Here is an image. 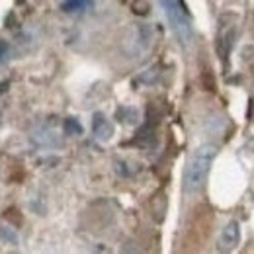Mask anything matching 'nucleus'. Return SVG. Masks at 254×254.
<instances>
[{
	"mask_svg": "<svg viewBox=\"0 0 254 254\" xmlns=\"http://www.w3.org/2000/svg\"><path fill=\"white\" fill-rule=\"evenodd\" d=\"M241 243V225L231 219L225 227L221 229V235H219V251L223 253H231L239 247Z\"/></svg>",
	"mask_w": 254,
	"mask_h": 254,
	"instance_id": "nucleus-4",
	"label": "nucleus"
},
{
	"mask_svg": "<svg viewBox=\"0 0 254 254\" xmlns=\"http://www.w3.org/2000/svg\"><path fill=\"white\" fill-rule=\"evenodd\" d=\"M217 153H219V147L215 143H203L190 155L182 174V190L188 195L197 193L205 186L211 166L217 159Z\"/></svg>",
	"mask_w": 254,
	"mask_h": 254,
	"instance_id": "nucleus-1",
	"label": "nucleus"
},
{
	"mask_svg": "<svg viewBox=\"0 0 254 254\" xmlns=\"http://www.w3.org/2000/svg\"><path fill=\"white\" fill-rule=\"evenodd\" d=\"M6 51H8V45H6L4 41H0V57H4V55H6Z\"/></svg>",
	"mask_w": 254,
	"mask_h": 254,
	"instance_id": "nucleus-9",
	"label": "nucleus"
},
{
	"mask_svg": "<svg viewBox=\"0 0 254 254\" xmlns=\"http://www.w3.org/2000/svg\"><path fill=\"white\" fill-rule=\"evenodd\" d=\"M153 41L155 32L149 24H131L122 39V49L129 59H139L151 51Z\"/></svg>",
	"mask_w": 254,
	"mask_h": 254,
	"instance_id": "nucleus-3",
	"label": "nucleus"
},
{
	"mask_svg": "<svg viewBox=\"0 0 254 254\" xmlns=\"http://www.w3.org/2000/svg\"><path fill=\"white\" fill-rule=\"evenodd\" d=\"M92 4H94L92 0H64L61 8H63L64 12H68V14H78V12L90 10Z\"/></svg>",
	"mask_w": 254,
	"mask_h": 254,
	"instance_id": "nucleus-7",
	"label": "nucleus"
},
{
	"mask_svg": "<svg viewBox=\"0 0 254 254\" xmlns=\"http://www.w3.org/2000/svg\"><path fill=\"white\" fill-rule=\"evenodd\" d=\"M235 37H237V30L235 26H221V30L217 33V51H219V57L221 61L227 64V59L233 51V45H235Z\"/></svg>",
	"mask_w": 254,
	"mask_h": 254,
	"instance_id": "nucleus-5",
	"label": "nucleus"
},
{
	"mask_svg": "<svg viewBox=\"0 0 254 254\" xmlns=\"http://www.w3.org/2000/svg\"><path fill=\"white\" fill-rule=\"evenodd\" d=\"M159 4L162 12H164V16H166V20H168L170 30L178 37V41L184 47H191L193 39H195V33H193V26H191L188 14L184 12L180 0H159Z\"/></svg>",
	"mask_w": 254,
	"mask_h": 254,
	"instance_id": "nucleus-2",
	"label": "nucleus"
},
{
	"mask_svg": "<svg viewBox=\"0 0 254 254\" xmlns=\"http://www.w3.org/2000/svg\"><path fill=\"white\" fill-rule=\"evenodd\" d=\"M92 133L98 141H110L114 135V126L104 114H94L92 120Z\"/></svg>",
	"mask_w": 254,
	"mask_h": 254,
	"instance_id": "nucleus-6",
	"label": "nucleus"
},
{
	"mask_svg": "<svg viewBox=\"0 0 254 254\" xmlns=\"http://www.w3.org/2000/svg\"><path fill=\"white\" fill-rule=\"evenodd\" d=\"M64 131H66L68 135H80V133H82V126L78 124V120L68 118V120L64 122Z\"/></svg>",
	"mask_w": 254,
	"mask_h": 254,
	"instance_id": "nucleus-8",
	"label": "nucleus"
}]
</instances>
